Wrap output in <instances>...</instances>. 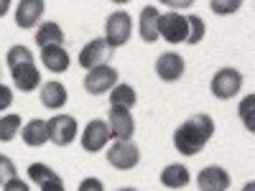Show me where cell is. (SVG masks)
I'll return each instance as SVG.
<instances>
[{
  "label": "cell",
  "instance_id": "1",
  "mask_svg": "<svg viewBox=\"0 0 255 191\" xmlns=\"http://www.w3.org/2000/svg\"><path fill=\"white\" fill-rule=\"evenodd\" d=\"M215 135V120L209 115H191L174 133V145L181 156H197Z\"/></svg>",
  "mask_w": 255,
  "mask_h": 191
},
{
  "label": "cell",
  "instance_id": "2",
  "mask_svg": "<svg viewBox=\"0 0 255 191\" xmlns=\"http://www.w3.org/2000/svg\"><path fill=\"white\" fill-rule=\"evenodd\" d=\"M5 64H8V69L13 74V84L20 92H33L41 84V74H38L36 64H33L31 49H26V46H10L8 56H5Z\"/></svg>",
  "mask_w": 255,
  "mask_h": 191
},
{
  "label": "cell",
  "instance_id": "3",
  "mask_svg": "<svg viewBox=\"0 0 255 191\" xmlns=\"http://www.w3.org/2000/svg\"><path fill=\"white\" fill-rule=\"evenodd\" d=\"M133 31V18L128 10H115L108 15V23H105V41H108L110 49H118L123 44H128Z\"/></svg>",
  "mask_w": 255,
  "mask_h": 191
},
{
  "label": "cell",
  "instance_id": "4",
  "mask_svg": "<svg viewBox=\"0 0 255 191\" xmlns=\"http://www.w3.org/2000/svg\"><path fill=\"white\" fill-rule=\"evenodd\" d=\"M243 87V74L238 69H232V67H225L220 69L215 77H212V84H209V90L212 95H215L217 99H232Z\"/></svg>",
  "mask_w": 255,
  "mask_h": 191
},
{
  "label": "cell",
  "instance_id": "5",
  "mask_svg": "<svg viewBox=\"0 0 255 191\" xmlns=\"http://www.w3.org/2000/svg\"><path fill=\"white\" fill-rule=\"evenodd\" d=\"M166 38L168 44H184L186 36H189V23H186V15L171 10V13H163L158 18V38Z\"/></svg>",
  "mask_w": 255,
  "mask_h": 191
},
{
  "label": "cell",
  "instance_id": "6",
  "mask_svg": "<svg viewBox=\"0 0 255 191\" xmlns=\"http://www.w3.org/2000/svg\"><path fill=\"white\" fill-rule=\"evenodd\" d=\"M113 56V49L108 46L105 38H92L90 44H84L79 51V67L82 69H97V67H108V61Z\"/></svg>",
  "mask_w": 255,
  "mask_h": 191
},
{
  "label": "cell",
  "instance_id": "7",
  "mask_svg": "<svg viewBox=\"0 0 255 191\" xmlns=\"http://www.w3.org/2000/svg\"><path fill=\"white\" fill-rule=\"evenodd\" d=\"M108 163L113 168H118V171H130V168H135L140 163V151L130 140H128V143L115 140L110 145V151H108Z\"/></svg>",
  "mask_w": 255,
  "mask_h": 191
},
{
  "label": "cell",
  "instance_id": "8",
  "mask_svg": "<svg viewBox=\"0 0 255 191\" xmlns=\"http://www.w3.org/2000/svg\"><path fill=\"white\" fill-rule=\"evenodd\" d=\"M46 125H49V140H51L54 145H59V148L74 143L77 130H79L77 120H74L72 115H54Z\"/></svg>",
  "mask_w": 255,
  "mask_h": 191
},
{
  "label": "cell",
  "instance_id": "9",
  "mask_svg": "<svg viewBox=\"0 0 255 191\" xmlns=\"http://www.w3.org/2000/svg\"><path fill=\"white\" fill-rule=\"evenodd\" d=\"M110 127H108V120H90L87 125H84L82 130V148L87 153H97L102 151L105 145H108L110 140Z\"/></svg>",
  "mask_w": 255,
  "mask_h": 191
},
{
  "label": "cell",
  "instance_id": "10",
  "mask_svg": "<svg viewBox=\"0 0 255 191\" xmlns=\"http://www.w3.org/2000/svg\"><path fill=\"white\" fill-rule=\"evenodd\" d=\"M115 84H118V69H113V67L90 69L87 77H84V90L90 95H105V92H110Z\"/></svg>",
  "mask_w": 255,
  "mask_h": 191
},
{
  "label": "cell",
  "instance_id": "11",
  "mask_svg": "<svg viewBox=\"0 0 255 191\" xmlns=\"http://www.w3.org/2000/svg\"><path fill=\"white\" fill-rule=\"evenodd\" d=\"M108 127H110V135L115 140L128 143L135 135V120L130 115V110H123V107H113L108 115Z\"/></svg>",
  "mask_w": 255,
  "mask_h": 191
},
{
  "label": "cell",
  "instance_id": "12",
  "mask_svg": "<svg viewBox=\"0 0 255 191\" xmlns=\"http://www.w3.org/2000/svg\"><path fill=\"white\" fill-rule=\"evenodd\" d=\"M184 69H186L184 56L176 51H166L156 59V74L163 82H179L184 77Z\"/></svg>",
  "mask_w": 255,
  "mask_h": 191
},
{
  "label": "cell",
  "instance_id": "13",
  "mask_svg": "<svg viewBox=\"0 0 255 191\" xmlns=\"http://www.w3.org/2000/svg\"><path fill=\"white\" fill-rule=\"evenodd\" d=\"M199 191H227L230 189V174L222 166H207L197 176Z\"/></svg>",
  "mask_w": 255,
  "mask_h": 191
},
{
  "label": "cell",
  "instance_id": "14",
  "mask_svg": "<svg viewBox=\"0 0 255 191\" xmlns=\"http://www.w3.org/2000/svg\"><path fill=\"white\" fill-rule=\"evenodd\" d=\"M44 10H46L44 0H20L15 5V23L20 28H33L44 15Z\"/></svg>",
  "mask_w": 255,
  "mask_h": 191
},
{
  "label": "cell",
  "instance_id": "15",
  "mask_svg": "<svg viewBox=\"0 0 255 191\" xmlns=\"http://www.w3.org/2000/svg\"><path fill=\"white\" fill-rule=\"evenodd\" d=\"M41 64L54 74H64L69 69V51L64 46H46L41 49Z\"/></svg>",
  "mask_w": 255,
  "mask_h": 191
},
{
  "label": "cell",
  "instance_id": "16",
  "mask_svg": "<svg viewBox=\"0 0 255 191\" xmlns=\"http://www.w3.org/2000/svg\"><path fill=\"white\" fill-rule=\"evenodd\" d=\"M67 87H64L61 82H46L41 84V104H44L46 110H61L64 104H67Z\"/></svg>",
  "mask_w": 255,
  "mask_h": 191
},
{
  "label": "cell",
  "instance_id": "17",
  "mask_svg": "<svg viewBox=\"0 0 255 191\" xmlns=\"http://www.w3.org/2000/svg\"><path fill=\"white\" fill-rule=\"evenodd\" d=\"M158 18H161V10L156 5H145L140 10V38L145 41V44H153V41H158Z\"/></svg>",
  "mask_w": 255,
  "mask_h": 191
},
{
  "label": "cell",
  "instance_id": "18",
  "mask_svg": "<svg viewBox=\"0 0 255 191\" xmlns=\"http://www.w3.org/2000/svg\"><path fill=\"white\" fill-rule=\"evenodd\" d=\"M20 138H23V143L31 145V148H41L49 140V125H46V120H41V117L28 120L23 125V130H20Z\"/></svg>",
  "mask_w": 255,
  "mask_h": 191
},
{
  "label": "cell",
  "instance_id": "19",
  "mask_svg": "<svg viewBox=\"0 0 255 191\" xmlns=\"http://www.w3.org/2000/svg\"><path fill=\"white\" fill-rule=\"evenodd\" d=\"M189 181H191L189 168L181 163H171L161 171V184L166 189H184V186H189Z\"/></svg>",
  "mask_w": 255,
  "mask_h": 191
},
{
  "label": "cell",
  "instance_id": "20",
  "mask_svg": "<svg viewBox=\"0 0 255 191\" xmlns=\"http://www.w3.org/2000/svg\"><path fill=\"white\" fill-rule=\"evenodd\" d=\"M36 44L41 49H46V46H64V31H61V26L54 23V20L41 23V28L36 31Z\"/></svg>",
  "mask_w": 255,
  "mask_h": 191
},
{
  "label": "cell",
  "instance_id": "21",
  "mask_svg": "<svg viewBox=\"0 0 255 191\" xmlns=\"http://www.w3.org/2000/svg\"><path fill=\"white\" fill-rule=\"evenodd\" d=\"M135 102H138V95H135V90L130 87V84H115V87L110 90V104L113 107L130 110V107H135Z\"/></svg>",
  "mask_w": 255,
  "mask_h": 191
},
{
  "label": "cell",
  "instance_id": "22",
  "mask_svg": "<svg viewBox=\"0 0 255 191\" xmlns=\"http://www.w3.org/2000/svg\"><path fill=\"white\" fill-rule=\"evenodd\" d=\"M238 115L245 125V130L248 133H255V95H245V99L240 102V107H238Z\"/></svg>",
  "mask_w": 255,
  "mask_h": 191
},
{
  "label": "cell",
  "instance_id": "23",
  "mask_svg": "<svg viewBox=\"0 0 255 191\" xmlns=\"http://www.w3.org/2000/svg\"><path fill=\"white\" fill-rule=\"evenodd\" d=\"M20 133V117L18 115H3L0 117V143H10Z\"/></svg>",
  "mask_w": 255,
  "mask_h": 191
},
{
  "label": "cell",
  "instance_id": "24",
  "mask_svg": "<svg viewBox=\"0 0 255 191\" xmlns=\"http://www.w3.org/2000/svg\"><path fill=\"white\" fill-rule=\"evenodd\" d=\"M59 174L54 171L51 166H46V163H31L28 166V179L33 181V184H38V186H44L46 181H51V179H56Z\"/></svg>",
  "mask_w": 255,
  "mask_h": 191
},
{
  "label": "cell",
  "instance_id": "25",
  "mask_svg": "<svg viewBox=\"0 0 255 191\" xmlns=\"http://www.w3.org/2000/svg\"><path fill=\"white\" fill-rule=\"evenodd\" d=\"M186 23H189V36H186V44H199V41L204 38V20L199 15H186Z\"/></svg>",
  "mask_w": 255,
  "mask_h": 191
},
{
  "label": "cell",
  "instance_id": "26",
  "mask_svg": "<svg viewBox=\"0 0 255 191\" xmlns=\"http://www.w3.org/2000/svg\"><path fill=\"white\" fill-rule=\"evenodd\" d=\"M18 171H15V163L8 158V156H0V184H8L10 179H15Z\"/></svg>",
  "mask_w": 255,
  "mask_h": 191
},
{
  "label": "cell",
  "instance_id": "27",
  "mask_svg": "<svg viewBox=\"0 0 255 191\" xmlns=\"http://www.w3.org/2000/svg\"><path fill=\"white\" fill-rule=\"evenodd\" d=\"M209 8L215 10L217 15H225V13H235L238 8H243V3H240V0H232V3H222V0H212Z\"/></svg>",
  "mask_w": 255,
  "mask_h": 191
},
{
  "label": "cell",
  "instance_id": "28",
  "mask_svg": "<svg viewBox=\"0 0 255 191\" xmlns=\"http://www.w3.org/2000/svg\"><path fill=\"white\" fill-rule=\"evenodd\" d=\"M77 191H105V186H102L100 179L90 176V179H82V181H79V189H77Z\"/></svg>",
  "mask_w": 255,
  "mask_h": 191
},
{
  "label": "cell",
  "instance_id": "29",
  "mask_svg": "<svg viewBox=\"0 0 255 191\" xmlns=\"http://www.w3.org/2000/svg\"><path fill=\"white\" fill-rule=\"evenodd\" d=\"M10 104H13V90L0 82V110H8Z\"/></svg>",
  "mask_w": 255,
  "mask_h": 191
},
{
  "label": "cell",
  "instance_id": "30",
  "mask_svg": "<svg viewBox=\"0 0 255 191\" xmlns=\"http://www.w3.org/2000/svg\"><path fill=\"white\" fill-rule=\"evenodd\" d=\"M3 191H31V189H28L26 181H20V179L15 176V179H10L8 184H3Z\"/></svg>",
  "mask_w": 255,
  "mask_h": 191
},
{
  "label": "cell",
  "instance_id": "31",
  "mask_svg": "<svg viewBox=\"0 0 255 191\" xmlns=\"http://www.w3.org/2000/svg\"><path fill=\"white\" fill-rule=\"evenodd\" d=\"M41 191H64V181H61V176H56V179L46 181L44 186H41Z\"/></svg>",
  "mask_w": 255,
  "mask_h": 191
},
{
  "label": "cell",
  "instance_id": "32",
  "mask_svg": "<svg viewBox=\"0 0 255 191\" xmlns=\"http://www.w3.org/2000/svg\"><path fill=\"white\" fill-rule=\"evenodd\" d=\"M8 8H10V3H8V0H0V18H3V15L8 13Z\"/></svg>",
  "mask_w": 255,
  "mask_h": 191
},
{
  "label": "cell",
  "instance_id": "33",
  "mask_svg": "<svg viewBox=\"0 0 255 191\" xmlns=\"http://www.w3.org/2000/svg\"><path fill=\"white\" fill-rule=\"evenodd\" d=\"M243 191H255V184H253V181H250V184H248V186H245V189H243Z\"/></svg>",
  "mask_w": 255,
  "mask_h": 191
},
{
  "label": "cell",
  "instance_id": "34",
  "mask_svg": "<svg viewBox=\"0 0 255 191\" xmlns=\"http://www.w3.org/2000/svg\"><path fill=\"white\" fill-rule=\"evenodd\" d=\"M118 191H138V189H133V186H125V189H118Z\"/></svg>",
  "mask_w": 255,
  "mask_h": 191
}]
</instances>
